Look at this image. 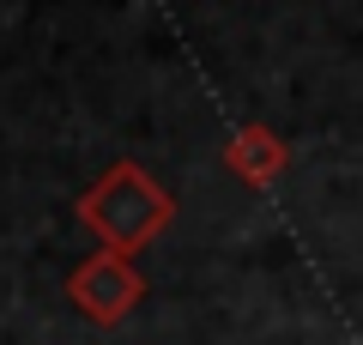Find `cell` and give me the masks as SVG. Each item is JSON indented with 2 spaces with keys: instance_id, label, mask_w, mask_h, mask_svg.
Instances as JSON below:
<instances>
[{
  "instance_id": "1",
  "label": "cell",
  "mask_w": 363,
  "mask_h": 345,
  "mask_svg": "<svg viewBox=\"0 0 363 345\" xmlns=\"http://www.w3.org/2000/svg\"><path fill=\"white\" fill-rule=\"evenodd\" d=\"M79 224H85L104 248L140 255V248H152L157 236L176 224V200H169L133 158H121V164H109L104 176L85 188V200H79Z\"/></svg>"
},
{
  "instance_id": "2",
  "label": "cell",
  "mask_w": 363,
  "mask_h": 345,
  "mask_svg": "<svg viewBox=\"0 0 363 345\" xmlns=\"http://www.w3.org/2000/svg\"><path fill=\"white\" fill-rule=\"evenodd\" d=\"M67 291H73V303L85 309L91 321H121L133 303H140L145 279H140V267H133V255H121V248H97V255L67 279Z\"/></svg>"
},
{
  "instance_id": "3",
  "label": "cell",
  "mask_w": 363,
  "mask_h": 345,
  "mask_svg": "<svg viewBox=\"0 0 363 345\" xmlns=\"http://www.w3.org/2000/svg\"><path fill=\"white\" fill-rule=\"evenodd\" d=\"M224 164H230V176L248 182V188H272V182L291 170V146L279 140L267 121H242V128L230 133V146H224Z\"/></svg>"
}]
</instances>
